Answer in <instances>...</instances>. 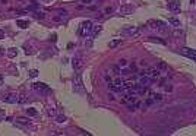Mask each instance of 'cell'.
I'll use <instances>...</instances> for the list:
<instances>
[{
	"label": "cell",
	"instance_id": "cell-1",
	"mask_svg": "<svg viewBox=\"0 0 196 136\" xmlns=\"http://www.w3.org/2000/svg\"><path fill=\"white\" fill-rule=\"evenodd\" d=\"M2 100L5 102H9V104H22V102L27 101L25 97L18 95V94H3L2 95Z\"/></svg>",
	"mask_w": 196,
	"mask_h": 136
},
{
	"label": "cell",
	"instance_id": "cell-2",
	"mask_svg": "<svg viewBox=\"0 0 196 136\" xmlns=\"http://www.w3.org/2000/svg\"><path fill=\"white\" fill-rule=\"evenodd\" d=\"M139 75H146L152 82H155V81H158V79L161 78V70H160V69H155V67H148L146 70L141 72Z\"/></svg>",
	"mask_w": 196,
	"mask_h": 136
},
{
	"label": "cell",
	"instance_id": "cell-3",
	"mask_svg": "<svg viewBox=\"0 0 196 136\" xmlns=\"http://www.w3.org/2000/svg\"><path fill=\"white\" fill-rule=\"evenodd\" d=\"M92 28H94V25H92V22H91V21H83V22L80 24L79 34H80L82 37H86V35H89V34H91Z\"/></svg>",
	"mask_w": 196,
	"mask_h": 136
},
{
	"label": "cell",
	"instance_id": "cell-4",
	"mask_svg": "<svg viewBox=\"0 0 196 136\" xmlns=\"http://www.w3.org/2000/svg\"><path fill=\"white\" fill-rule=\"evenodd\" d=\"M73 91H75L76 94H83V92H85L83 82H82V79H80V75H79V73L73 78Z\"/></svg>",
	"mask_w": 196,
	"mask_h": 136
},
{
	"label": "cell",
	"instance_id": "cell-5",
	"mask_svg": "<svg viewBox=\"0 0 196 136\" xmlns=\"http://www.w3.org/2000/svg\"><path fill=\"white\" fill-rule=\"evenodd\" d=\"M123 86H125V81L122 78H119V76L110 83V89L114 91V92H122L123 91Z\"/></svg>",
	"mask_w": 196,
	"mask_h": 136
},
{
	"label": "cell",
	"instance_id": "cell-6",
	"mask_svg": "<svg viewBox=\"0 0 196 136\" xmlns=\"http://www.w3.org/2000/svg\"><path fill=\"white\" fill-rule=\"evenodd\" d=\"M141 34V29L138 27H127L122 29V35H129V37H138Z\"/></svg>",
	"mask_w": 196,
	"mask_h": 136
},
{
	"label": "cell",
	"instance_id": "cell-7",
	"mask_svg": "<svg viewBox=\"0 0 196 136\" xmlns=\"http://www.w3.org/2000/svg\"><path fill=\"white\" fill-rule=\"evenodd\" d=\"M180 53H181L183 56H186L187 59L196 62V50H192V48H187V47H181V48H180Z\"/></svg>",
	"mask_w": 196,
	"mask_h": 136
},
{
	"label": "cell",
	"instance_id": "cell-8",
	"mask_svg": "<svg viewBox=\"0 0 196 136\" xmlns=\"http://www.w3.org/2000/svg\"><path fill=\"white\" fill-rule=\"evenodd\" d=\"M133 11H135V8H133L132 5H122L120 9H119V13H120L122 16H127V15L133 13Z\"/></svg>",
	"mask_w": 196,
	"mask_h": 136
},
{
	"label": "cell",
	"instance_id": "cell-9",
	"mask_svg": "<svg viewBox=\"0 0 196 136\" xmlns=\"http://www.w3.org/2000/svg\"><path fill=\"white\" fill-rule=\"evenodd\" d=\"M72 64H73V69H75L76 72H79V70L82 69V66H83V60H82V57H80V56H75L73 60H72Z\"/></svg>",
	"mask_w": 196,
	"mask_h": 136
},
{
	"label": "cell",
	"instance_id": "cell-10",
	"mask_svg": "<svg viewBox=\"0 0 196 136\" xmlns=\"http://www.w3.org/2000/svg\"><path fill=\"white\" fill-rule=\"evenodd\" d=\"M32 88H34V89H37V91H40V92H43V94H46V92H50V88H48V85H46V83H43V82H37V83H32Z\"/></svg>",
	"mask_w": 196,
	"mask_h": 136
},
{
	"label": "cell",
	"instance_id": "cell-11",
	"mask_svg": "<svg viewBox=\"0 0 196 136\" xmlns=\"http://www.w3.org/2000/svg\"><path fill=\"white\" fill-rule=\"evenodd\" d=\"M167 6L173 12H180V2H178V0H168Z\"/></svg>",
	"mask_w": 196,
	"mask_h": 136
},
{
	"label": "cell",
	"instance_id": "cell-12",
	"mask_svg": "<svg viewBox=\"0 0 196 136\" xmlns=\"http://www.w3.org/2000/svg\"><path fill=\"white\" fill-rule=\"evenodd\" d=\"M67 15H69V13H67V11H60V12H59V15L53 18V21H56V22H63V21H66V19H67Z\"/></svg>",
	"mask_w": 196,
	"mask_h": 136
},
{
	"label": "cell",
	"instance_id": "cell-13",
	"mask_svg": "<svg viewBox=\"0 0 196 136\" xmlns=\"http://www.w3.org/2000/svg\"><path fill=\"white\" fill-rule=\"evenodd\" d=\"M15 124H18V126H21V127H28V126H29V120L21 117V118H16Z\"/></svg>",
	"mask_w": 196,
	"mask_h": 136
},
{
	"label": "cell",
	"instance_id": "cell-14",
	"mask_svg": "<svg viewBox=\"0 0 196 136\" xmlns=\"http://www.w3.org/2000/svg\"><path fill=\"white\" fill-rule=\"evenodd\" d=\"M16 25H18L19 28L25 29V28H28V27H29V21H24V19H18V21H16Z\"/></svg>",
	"mask_w": 196,
	"mask_h": 136
},
{
	"label": "cell",
	"instance_id": "cell-15",
	"mask_svg": "<svg viewBox=\"0 0 196 136\" xmlns=\"http://www.w3.org/2000/svg\"><path fill=\"white\" fill-rule=\"evenodd\" d=\"M101 29H103V28H101V25H98V27L92 28V31H91V32H92V34H91V40H94L98 34H100V32H101Z\"/></svg>",
	"mask_w": 196,
	"mask_h": 136
},
{
	"label": "cell",
	"instance_id": "cell-16",
	"mask_svg": "<svg viewBox=\"0 0 196 136\" xmlns=\"http://www.w3.org/2000/svg\"><path fill=\"white\" fill-rule=\"evenodd\" d=\"M168 24H171L173 27H176V28H178L180 27V21L178 19H176V18H168Z\"/></svg>",
	"mask_w": 196,
	"mask_h": 136
},
{
	"label": "cell",
	"instance_id": "cell-17",
	"mask_svg": "<svg viewBox=\"0 0 196 136\" xmlns=\"http://www.w3.org/2000/svg\"><path fill=\"white\" fill-rule=\"evenodd\" d=\"M117 66H119L120 69H123V67H127V66H129V63H127V60H126V59H120V60H119V63H117Z\"/></svg>",
	"mask_w": 196,
	"mask_h": 136
},
{
	"label": "cell",
	"instance_id": "cell-18",
	"mask_svg": "<svg viewBox=\"0 0 196 136\" xmlns=\"http://www.w3.org/2000/svg\"><path fill=\"white\" fill-rule=\"evenodd\" d=\"M27 114H28V116H31V117H35V116L38 114V111H37L35 108L29 107V108H27Z\"/></svg>",
	"mask_w": 196,
	"mask_h": 136
},
{
	"label": "cell",
	"instance_id": "cell-19",
	"mask_svg": "<svg viewBox=\"0 0 196 136\" xmlns=\"http://www.w3.org/2000/svg\"><path fill=\"white\" fill-rule=\"evenodd\" d=\"M120 43H122V38H119V40H113V41H110V44H108V46H110V48H116V47H117V46H119Z\"/></svg>",
	"mask_w": 196,
	"mask_h": 136
},
{
	"label": "cell",
	"instance_id": "cell-20",
	"mask_svg": "<svg viewBox=\"0 0 196 136\" xmlns=\"http://www.w3.org/2000/svg\"><path fill=\"white\" fill-rule=\"evenodd\" d=\"M16 54H18V50H16V48H9V50H8V56H9L10 59L15 57Z\"/></svg>",
	"mask_w": 196,
	"mask_h": 136
},
{
	"label": "cell",
	"instance_id": "cell-21",
	"mask_svg": "<svg viewBox=\"0 0 196 136\" xmlns=\"http://www.w3.org/2000/svg\"><path fill=\"white\" fill-rule=\"evenodd\" d=\"M149 41H151V43H160V44H165V41H164V40H160V38H155V37H151V38H149Z\"/></svg>",
	"mask_w": 196,
	"mask_h": 136
},
{
	"label": "cell",
	"instance_id": "cell-22",
	"mask_svg": "<svg viewBox=\"0 0 196 136\" xmlns=\"http://www.w3.org/2000/svg\"><path fill=\"white\" fill-rule=\"evenodd\" d=\"M28 73H29V78H37V76H38V73H40V72H38V70H37V69H32V70H29V72H28Z\"/></svg>",
	"mask_w": 196,
	"mask_h": 136
},
{
	"label": "cell",
	"instance_id": "cell-23",
	"mask_svg": "<svg viewBox=\"0 0 196 136\" xmlns=\"http://www.w3.org/2000/svg\"><path fill=\"white\" fill-rule=\"evenodd\" d=\"M104 79H106V82H108V83L113 82V78H111V75H108V73H104Z\"/></svg>",
	"mask_w": 196,
	"mask_h": 136
},
{
	"label": "cell",
	"instance_id": "cell-24",
	"mask_svg": "<svg viewBox=\"0 0 196 136\" xmlns=\"http://www.w3.org/2000/svg\"><path fill=\"white\" fill-rule=\"evenodd\" d=\"M56 120H57L59 123H64V121H66V117H64V116H57Z\"/></svg>",
	"mask_w": 196,
	"mask_h": 136
},
{
	"label": "cell",
	"instance_id": "cell-25",
	"mask_svg": "<svg viewBox=\"0 0 196 136\" xmlns=\"http://www.w3.org/2000/svg\"><path fill=\"white\" fill-rule=\"evenodd\" d=\"M35 16H37L38 19H44V18H46V15H44L43 12H37V15H35Z\"/></svg>",
	"mask_w": 196,
	"mask_h": 136
},
{
	"label": "cell",
	"instance_id": "cell-26",
	"mask_svg": "<svg viewBox=\"0 0 196 136\" xmlns=\"http://www.w3.org/2000/svg\"><path fill=\"white\" fill-rule=\"evenodd\" d=\"M174 35H176V37H180V35H183V31H181V29H176V31H174Z\"/></svg>",
	"mask_w": 196,
	"mask_h": 136
},
{
	"label": "cell",
	"instance_id": "cell-27",
	"mask_svg": "<svg viewBox=\"0 0 196 136\" xmlns=\"http://www.w3.org/2000/svg\"><path fill=\"white\" fill-rule=\"evenodd\" d=\"M158 66H160V69H161V70H165V69H167L165 63H162V62H160V64H158Z\"/></svg>",
	"mask_w": 196,
	"mask_h": 136
},
{
	"label": "cell",
	"instance_id": "cell-28",
	"mask_svg": "<svg viewBox=\"0 0 196 136\" xmlns=\"http://www.w3.org/2000/svg\"><path fill=\"white\" fill-rule=\"evenodd\" d=\"M80 3H83V5H89V3H94V0H80Z\"/></svg>",
	"mask_w": 196,
	"mask_h": 136
},
{
	"label": "cell",
	"instance_id": "cell-29",
	"mask_svg": "<svg viewBox=\"0 0 196 136\" xmlns=\"http://www.w3.org/2000/svg\"><path fill=\"white\" fill-rule=\"evenodd\" d=\"M47 113H48V116H54V114H56V113H54V110H53V108H50V110H48V111H47Z\"/></svg>",
	"mask_w": 196,
	"mask_h": 136
},
{
	"label": "cell",
	"instance_id": "cell-30",
	"mask_svg": "<svg viewBox=\"0 0 196 136\" xmlns=\"http://www.w3.org/2000/svg\"><path fill=\"white\" fill-rule=\"evenodd\" d=\"M2 38H5V31L0 29V40H2Z\"/></svg>",
	"mask_w": 196,
	"mask_h": 136
},
{
	"label": "cell",
	"instance_id": "cell-31",
	"mask_svg": "<svg viewBox=\"0 0 196 136\" xmlns=\"http://www.w3.org/2000/svg\"><path fill=\"white\" fill-rule=\"evenodd\" d=\"M139 66H142V67H148V64H146V63H145L144 60H142V62L139 63Z\"/></svg>",
	"mask_w": 196,
	"mask_h": 136
},
{
	"label": "cell",
	"instance_id": "cell-32",
	"mask_svg": "<svg viewBox=\"0 0 196 136\" xmlns=\"http://www.w3.org/2000/svg\"><path fill=\"white\" fill-rule=\"evenodd\" d=\"M3 117H5V111L0 108V118H3Z\"/></svg>",
	"mask_w": 196,
	"mask_h": 136
},
{
	"label": "cell",
	"instance_id": "cell-33",
	"mask_svg": "<svg viewBox=\"0 0 196 136\" xmlns=\"http://www.w3.org/2000/svg\"><path fill=\"white\" fill-rule=\"evenodd\" d=\"M111 12H113V8H107L106 9V13H111Z\"/></svg>",
	"mask_w": 196,
	"mask_h": 136
},
{
	"label": "cell",
	"instance_id": "cell-34",
	"mask_svg": "<svg viewBox=\"0 0 196 136\" xmlns=\"http://www.w3.org/2000/svg\"><path fill=\"white\" fill-rule=\"evenodd\" d=\"M165 88V91H171V85H167V86H164Z\"/></svg>",
	"mask_w": 196,
	"mask_h": 136
},
{
	"label": "cell",
	"instance_id": "cell-35",
	"mask_svg": "<svg viewBox=\"0 0 196 136\" xmlns=\"http://www.w3.org/2000/svg\"><path fill=\"white\" fill-rule=\"evenodd\" d=\"M3 82V75H0V83Z\"/></svg>",
	"mask_w": 196,
	"mask_h": 136
},
{
	"label": "cell",
	"instance_id": "cell-36",
	"mask_svg": "<svg viewBox=\"0 0 196 136\" xmlns=\"http://www.w3.org/2000/svg\"><path fill=\"white\" fill-rule=\"evenodd\" d=\"M5 51H3V48H0V54H3Z\"/></svg>",
	"mask_w": 196,
	"mask_h": 136
},
{
	"label": "cell",
	"instance_id": "cell-37",
	"mask_svg": "<svg viewBox=\"0 0 196 136\" xmlns=\"http://www.w3.org/2000/svg\"><path fill=\"white\" fill-rule=\"evenodd\" d=\"M2 3H8V0H2Z\"/></svg>",
	"mask_w": 196,
	"mask_h": 136
},
{
	"label": "cell",
	"instance_id": "cell-38",
	"mask_svg": "<svg viewBox=\"0 0 196 136\" xmlns=\"http://www.w3.org/2000/svg\"><path fill=\"white\" fill-rule=\"evenodd\" d=\"M46 2H47V0H46Z\"/></svg>",
	"mask_w": 196,
	"mask_h": 136
}]
</instances>
